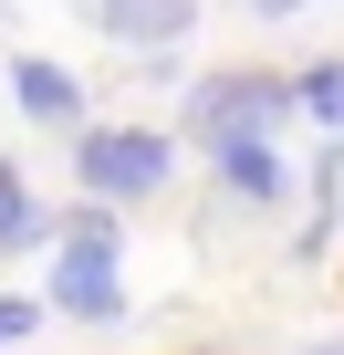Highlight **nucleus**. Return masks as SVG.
<instances>
[{"instance_id": "nucleus-1", "label": "nucleus", "mask_w": 344, "mask_h": 355, "mask_svg": "<svg viewBox=\"0 0 344 355\" xmlns=\"http://www.w3.org/2000/svg\"><path fill=\"white\" fill-rule=\"evenodd\" d=\"M42 303H63L73 324H115L125 313V272H115V209H73L63 220V251H53V282H42Z\"/></svg>"}, {"instance_id": "nucleus-2", "label": "nucleus", "mask_w": 344, "mask_h": 355, "mask_svg": "<svg viewBox=\"0 0 344 355\" xmlns=\"http://www.w3.org/2000/svg\"><path fill=\"white\" fill-rule=\"evenodd\" d=\"M292 125V84L282 73H209L188 84V136L219 157V146H271Z\"/></svg>"}, {"instance_id": "nucleus-3", "label": "nucleus", "mask_w": 344, "mask_h": 355, "mask_svg": "<svg viewBox=\"0 0 344 355\" xmlns=\"http://www.w3.org/2000/svg\"><path fill=\"white\" fill-rule=\"evenodd\" d=\"M167 167H178V146H167L156 125H73V178H84L94 209H115V199H156Z\"/></svg>"}, {"instance_id": "nucleus-4", "label": "nucleus", "mask_w": 344, "mask_h": 355, "mask_svg": "<svg viewBox=\"0 0 344 355\" xmlns=\"http://www.w3.org/2000/svg\"><path fill=\"white\" fill-rule=\"evenodd\" d=\"M84 11H94L125 53H167V42L199 32V0H84Z\"/></svg>"}, {"instance_id": "nucleus-5", "label": "nucleus", "mask_w": 344, "mask_h": 355, "mask_svg": "<svg viewBox=\"0 0 344 355\" xmlns=\"http://www.w3.org/2000/svg\"><path fill=\"white\" fill-rule=\"evenodd\" d=\"M11 94H21L32 115H53V125H84V84H73L63 63H42V53H21V63H11Z\"/></svg>"}, {"instance_id": "nucleus-6", "label": "nucleus", "mask_w": 344, "mask_h": 355, "mask_svg": "<svg viewBox=\"0 0 344 355\" xmlns=\"http://www.w3.org/2000/svg\"><path fill=\"white\" fill-rule=\"evenodd\" d=\"M42 241V199L21 189V167H0V251H32Z\"/></svg>"}, {"instance_id": "nucleus-7", "label": "nucleus", "mask_w": 344, "mask_h": 355, "mask_svg": "<svg viewBox=\"0 0 344 355\" xmlns=\"http://www.w3.org/2000/svg\"><path fill=\"white\" fill-rule=\"evenodd\" d=\"M219 178H230L240 199H282V157L271 146H219Z\"/></svg>"}, {"instance_id": "nucleus-8", "label": "nucleus", "mask_w": 344, "mask_h": 355, "mask_svg": "<svg viewBox=\"0 0 344 355\" xmlns=\"http://www.w3.org/2000/svg\"><path fill=\"white\" fill-rule=\"evenodd\" d=\"M302 105H313L323 136H344V63H313V73H302Z\"/></svg>"}, {"instance_id": "nucleus-9", "label": "nucleus", "mask_w": 344, "mask_h": 355, "mask_svg": "<svg viewBox=\"0 0 344 355\" xmlns=\"http://www.w3.org/2000/svg\"><path fill=\"white\" fill-rule=\"evenodd\" d=\"M32 324H42V303H32V293H0V345H21Z\"/></svg>"}, {"instance_id": "nucleus-10", "label": "nucleus", "mask_w": 344, "mask_h": 355, "mask_svg": "<svg viewBox=\"0 0 344 355\" xmlns=\"http://www.w3.org/2000/svg\"><path fill=\"white\" fill-rule=\"evenodd\" d=\"M282 11H302V0H261V21H282Z\"/></svg>"}, {"instance_id": "nucleus-11", "label": "nucleus", "mask_w": 344, "mask_h": 355, "mask_svg": "<svg viewBox=\"0 0 344 355\" xmlns=\"http://www.w3.org/2000/svg\"><path fill=\"white\" fill-rule=\"evenodd\" d=\"M313 355H344V345H313Z\"/></svg>"}]
</instances>
